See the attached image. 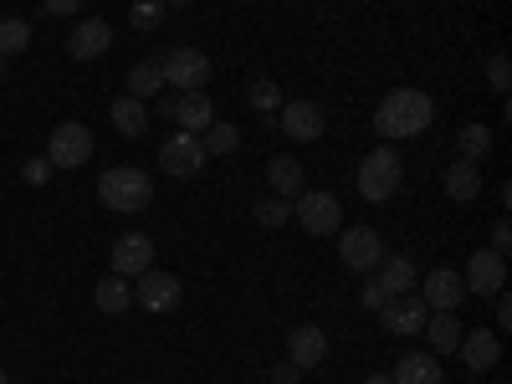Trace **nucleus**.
Segmentation results:
<instances>
[{
  "instance_id": "20",
  "label": "nucleus",
  "mask_w": 512,
  "mask_h": 384,
  "mask_svg": "<svg viewBox=\"0 0 512 384\" xmlns=\"http://www.w3.org/2000/svg\"><path fill=\"white\" fill-rule=\"evenodd\" d=\"M267 185H272V195L292 200V195L308 190V175H303V164H297L292 154H277V159L267 164Z\"/></svg>"
},
{
  "instance_id": "38",
  "label": "nucleus",
  "mask_w": 512,
  "mask_h": 384,
  "mask_svg": "<svg viewBox=\"0 0 512 384\" xmlns=\"http://www.w3.org/2000/svg\"><path fill=\"white\" fill-rule=\"evenodd\" d=\"M41 6H47V16H77L82 0H41Z\"/></svg>"
},
{
  "instance_id": "13",
  "label": "nucleus",
  "mask_w": 512,
  "mask_h": 384,
  "mask_svg": "<svg viewBox=\"0 0 512 384\" xmlns=\"http://www.w3.org/2000/svg\"><path fill=\"white\" fill-rule=\"evenodd\" d=\"M149 267H154V236L123 231L113 241V277H144Z\"/></svg>"
},
{
  "instance_id": "5",
  "label": "nucleus",
  "mask_w": 512,
  "mask_h": 384,
  "mask_svg": "<svg viewBox=\"0 0 512 384\" xmlns=\"http://www.w3.org/2000/svg\"><path fill=\"white\" fill-rule=\"evenodd\" d=\"M159 72H164V82H169L175 93H205L210 57H205L200 47H169V52L159 57Z\"/></svg>"
},
{
  "instance_id": "4",
  "label": "nucleus",
  "mask_w": 512,
  "mask_h": 384,
  "mask_svg": "<svg viewBox=\"0 0 512 384\" xmlns=\"http://www.w3.org/2000/svg\"><path fill=\"white\" fill-rule=\"evenodd\" d=\"M292 221L308 236H338L344 231V205L328 190H303V195H292Z\"/></svg>"
},
{
  "instance_id": "42",
  "label": "nucleus",
  "mask_w": 512,
  "mask_h": 384,
  "mask_svg": "<svg viewBox=\"0 0 512 384\" xmlns=\"http://www.w3.org/2000/svg\"><path fill=\"white\" fill-rule=\"evenodd\" d=\"M0 77H6V57H0Z\"/></svg>"
},
{
  "instance_id": "7",
  "label": "nucleus",
  "mask_w": 512,
  "mask_h": 384,
  "mask_svg": "<svg viewBox=\"0 0 512 384\" xmlns=\"http://www.w3.org/2000/svg\"><path fill=\"white\" fill-rule=\"evenodd\" d=\"M134 303L144 308V313H175L180 303H185V282L180 277H169V272H159V267H149L144 277H134Z\"/></svg>"
},
{
  "instance_id": "35",
  "label": "nucleus",
  "mask_w": 512,
  "mask_h": 384,
  "mask_svg": "<svg viewBox=\"0 0 512 384\" xmlns=\"http://www.w3.org/2000/svg\"><path fill=\"white\" fill-rule=\"evenodd\" d=\"M21 180H26V185H47V180H52L47 154H41V159H26V164H21Z\"/></svg>"
},
{
  "instance_id": "23",
  "label": "nucleus",
  "mask_w": 512,
  "mask_h": 384,
  "mask_svg": "<svg viewBox=\"0 0 512 384\" xmlns=\"http://www.w3.org/2000/svg\"><path fill=\"white\" fill-rule=\"evenodd\" d=\"M93 303L103 318H123L128 308H134V287H128V277H103L93 287Z\"/></svg>"
},
{
  "instance_id": "40",
  "label": "nucleus",
  "mask_w": 512,
  "mask_h": 384,
  "mask_svg": "<svg viewBox=\"0 0 512 384\" xmlns=\"http://www.w3.org/2000/svg\"><path fill=\"white\" fill-rule=\"evenodd\" d=\"M364 384H395V379H390V374H369Z\"/></svg>"
},
{
  "instance_id": "41",
  "label": "nucleus",
  "mask_w": 512,
  "mask_h": 384,
  "mask_svg": "<svg viewBox=\"0 0 512 384\" xmlns=\"http://www.w3.org/2000/svg\"><path fill=\"white\" fill-rule=\"evenodd\" d=\"M164 6H169V11H180V6H195V0H164Z\"/></svg>"
},
{
  "instance_id": "28",
  "label": "nucleus",
  "mask_w": 512,
  "mask_h": 384,
  "mask_svg": "<svg viewBox=\"0 0 512 384\" xmlns=\"http://www.w3.org/2000/svg\"><path fill=\"white\" fill-rule=\"evenodd\" d=\"M246 103L256 108V113H267V123H277V108H282V88L272 77H251L246 82Z\"/></svg>"
},
{
  "instance_id": "27",
  "label": "nucleus",
  "mask_w": 512,
  "mask_h": 384,
  "mask_svg": "<svg viewBox=\"0 0 512 384\" xmlns=\"http://www.w3.org/2000/svg\"><path fill=\"white\" fill-rule=\"evenodd\" d=\"M420 333H431V344H436V359H446V354H456V344H461V323H456V313H431L425 318V328Z\"/></svg>"
},
{
  "instance_id": "12",
  "label": "nucleus",
  "mask_w": 512,
  "mask_h": 384,
  "mask_svg": "<svg viewBox=\"0 0 512 384\" xmlns=\"http://www.w3.org/2000/svg\"><path fill=\"white\" fill-rule=\"evenodd\" d=\"M277 128H282V134H287L292 144H313V139H323L328 118H323V108H318V103L297 98V103H282V108H277Z\"/></svg>"
},
{
  "instance_id": "26",
  "label": "nucleus",
  "mask_w": 512,
  "mask_h": 384,
  "mask_svg": "<svg viewBox=\"0 0 512 384\" xmlns=\"http://www.w3.org/2000/svg\"><path fill=\"white\" fill-rule=\"evenodd\" d=\"M456 154H461L466 164H482V159L492 154V128H487V123H461V128H456Z\"/></svg>"
},
{
  "instance_id": "43",
  "label": "nucleus",
  "mask_w": 512,
  "mask_h": 384,
  "mask_svg": "<svg viewBox=\"0 0 512 384\" xmlns=\"http://www.w3.org/2000/svg\"><path fill=\"white\" fill-rule=\"evenodd\" d=\"M0 384H11V379H6V369H0Z\"/></svg>"
},
{
  "instance_id": "37",
  "label": "nucleus",
  "mask_w": 512,
  "mask_h": 384,
  "mask_svg": "<svg viewBox=\"0 0 512 384\" xmlns=\"http://www.w3.org/2000/svg\"><path fill=\"white\" fill-rule=\"evenodd\" d=\"M507 246H512V226H507V216H502V221L492 226V251H502V256H507Z\"/></svg>"
},
{
  "instance_id": "25",
  "label": "nucleus",
  "mask_w": 512,
  "mask_h": 384,
  "mask_svg": "<svg viewBox=\"0 0 512 384\" xmlns=\"http://www.w3.org/2000/svg\"><path fill=\"white\" fill-rule=\"evenodd\" d=\"M123 93H128V98H139V103H154V98L164 93V72H159V62H139L134 72L123 77Z\"/></svg>"
},
{
  "instance_id": "36",
  "label": "nucleus",
  "mask_w": 512,
  "mask_h": 384,
  "mask_svg": "<svg viewBox=\"0 0 512 384\" xmlns=\"http://www.w3.org/2000/svg\"><path fill=\"white\" fill-rule=\"evenodd\" d=\"M297 379H303V369H297L292 359H282V364L272 369V384H297Z\"/></svg>"
},
{
  "instance_id": "14",
  "label": "nucleus",
  "mask_w": 512,
  "mask_h": 384,
  "mask_svg": "<svg viewBox=\"0 0 512 384\" xmlns=\"http://www.w3.org/2000/svg\"><path fill=\"white\" fill-rule=\"evenodd\" d=\"M108 47H113V26H108L103 16L77 21V26H72V36H67V52H72V62H98Z\"/></svg>"
},
{
  "instance_id": "31",
  "label": "nucleus",
  "mask_w": 512,
  "mask_h": 384,
  "mask_svg": "<svg viewBox=\"0 0 512 384\" xmlns=\"http://www.w3.org/2000/svg\"><path fill=\"white\" fill-rule=\"evenodd\" d=\"M236 144H241V128L236 123H221V118L200 134V149L205 154H236Z\"/></svg>"
},
{
  "instance_id": "32",
  "label": "nucleus",
  "mask_w": 512,
  "mask_h": 384,
  "mask_svg": "<svg viewBox=\"0 0 512 384\" xmlns=\"http://www.w3.org/2000/svg\"><path fill=\"white\" fill-rule=\"evenodd\" d=\"M164 0H134V6H128V26L134 31H159V21H164Z\"/></svg>"
},
{
  "instance_id": "29",
  "label": "nucleus",
  "mask_w": 512,
  "mask_h": 384,
  "mask_svg": "<svg viewBox=\"0 0 512 384\" xmlns=\"http://www.w3.org/2000/svg\"><path fill=\"white\" fill-rule=\"evenodd\" d=\"M251 216H256V226H262V231H282V226L292 221V200H282V195H262Z\"/></svg>"
},
{
  "instance_id": "18",
  "label": "nucleus",
  "mask_w": 512,
  "mask_h": 384,
  "mask_svg": "<svg viewBox=\"0 0 512 384\" xmlns=\"http://www.w3.org/2000/svg\"><path fill=\"white\" fill-rule=\"evenodd\" d=\"M169 123H180V134H205V128L216 123V103H210L205 93H180Z\"/></svg>"
},
{
  "instance_id": "6",
  "label": "nucleus",
  "mask_w": 512,
  "mask_h": 384,
  "mask_svg": "<svg viewBox=\"0 0 512 384\" xmlns=\"http://www.w3.org/2000/svg\"><path fill=\"white\" fill-rule=\"evenodd\" d=\"M93 159V128L88 123H57L47 139V164L52 169H82Z\"/></svg>"
},
{
  "instance_id": "39",
  "label": "nucleus",
  "mask_w": 512,
  "mask_h": 384,
  "mask_svg": "<svg viewBox=\"0 0 512 384\" xmlns=\"http://www.w3.org/2000/svg\"><path fill=\"white\" fill-rule=\"evenodd\" d=\"M507 323H512V303H507V287H502V292H497V333H502Z\"/></svg>"
},
{
  "instance_id": "8",
  "label": "nucleus",
  "mask_w": 512,
  "mask_h": 384,
  "mask_svg": "<svg viewBox=\"0 0 512 384\" xmlns=\"http://www.w3.org/2000/svg\"><path fill=\"white\" fill-rule=\"evenodd\" d=\"M205 149H200V134H169L164 144H159V169L169 180H195L200 169H205Z\"/></svg>"
},
{
  "instance_id": "9",
  "label": "nucleus",
  "mask_w": 512,
  "mask_h": 384,
  "mask_svg": "<svg viewBox=\"0 0 512 384\" xmlns=\"http://www.w3.org/2000/svg\"><path fill=\"white\" fill-rule=\"evenodd\" d=\"M338 256H344V267L369 277L379 267V256H384V236L374 226H349V231H338Z\"/></svg>"
},
{
  "instance_id": "15",
  "label": "nucleus",
  "mask_w": 512,
  "mask_h": 384,
  "mask_svg": "<svg viewBox=\"0 0 512 384\" xmlns=\"http://www.w3.org/2000/svg\"><path fill=\"white\" fill-rule=\"evenodd\" d=\"M287 359H292L297 369H318V364L328 359V333H323L318 323H297V328L287 333Z\"/></svg>"
},
{
  "instance_id": "2",
  "label": "nucleus",
  "mask_w": 512,
  "mask_h": 384,
  "mask_svg": "<svg viewBox=\"0 0 512 384\" xmlns=\"http://www.w3.org/2000/svg\"><path fill=\"white\" fill-rule=\"evenodd\" d=\"M98 200L108 210H118V216H134V210H144L154 200V180L144 175V169H134V164L103 169V175H98Z\"/></svg>"
},
{
  "instance_id": "33",
  "label": "nucleus",
  "mask_w": 512,
  "mask_h": 384,
  "mask_svg": "<svg viewBox=\"0 0 512 384\" xmlns=\"http://www.w3.org/2000/svg\"><path fill=\"white\" fill-rule=\"evenodd\" d=\"M384 303H390V292H384V282H379V277H369V282L359 287V308H369V313H379Z\"/></svg>"
},
{
  "instance_id": "1",
  "label": "nucleus",
  "mask_w": 512,
  "mask_h": 384,
  "mask_svg": "<svg viewBox=\"0 0 512 384\" xmlns=\"http://www.w3.org/2000/svg\"><path fill=\"white\" fill-rule=\"evenodd\" d=\"M431 118H436V103L425 98L420 88H395L374 108V134L379 139H415V134L431 128Z\"/></svg>"
},
{
  "instance_id": "10",
  "label": "nucleus",
  "mask_w": 512,
  "mask_h": 384,
  "mask_svg": "<svg viewBox=\"0 0 512 384\" xmlns=\"http://www.w3.org/2000/svg\"><path fill=\"white\" fill-rule=\"evenodd\" d=\"M461 282H466V292H477V297H497L507 287V256L492 251V246H477L472 262H466V272H461Z\"/></svg>"
},
{
  "instance_id": "19",
  "label": "nucleus",
  "mask_w": 512,
  "mask_h": 384,
  "mask_svg": "<svg viewBox=\"0 0 512 384\" xmlns=\"http://www.w3.org/2000/svg\"><path fill=\"white\" fill-rule=\"evenodd\" d=\"M390 379L395 384H446V369H441L436 354H400V364H395Z\"/></svg>"
},
{
  "instance_id": "11",
  "label": "nucleus",
  "mask_w": 512,
  "mask_h": 384,
  "mask_svg": "<svg viewBox=\"0 0 512 384\" xmlns=\"http://www.w3.org/2000/svg\"><path fill=\"white\" fill-rule=\"evenodd\" d=\"M466 297H472V292H466V282H461L456 267H436V272L420 277V303L431 308V313H456Z\"/></svg>"
},
{
  "instance_id": "3",
  "label": "nucleus",
  "mask_w": 512,
  "mask_h": 384,
  "mask_svg": "<svg viewBox=\"0 0 512 384\" xmlns=\"http://www.w3.org/2000/svg\"><path fill=\"white\" fill-rule=\"evenodd\" d=\"M400 180H405V159L390 144H379L359 159V195L369 205H384L390 195H400Z\"/></svg>"
},
{
  "instance_id": "30",
  "label": "nucleus",
  "mask_w": 512,
  "mask_h": 384,
  "mask_svg": "<svg viewBox=\"0 0 512 384\" xmlns=\"http://www.w3.org/2000/svg\"><path fill=\"white\" fill-rule=\"evenodd\" d=\"M31 47V26L21 21V16H0V57H16V52H26Z\"/></svg>"
},
{
  "instance_id": "21",
  "label": "nucleus",
  "mask_w": 512,
  "mask_h": 384,
  "mask_svg": "<svg viewBox=\"0 0 512 384\" xmlns=\"http://www.w3.org/2000/svg\"><path fill=\"white\" fill-rule=\"evenodd\" d=\"M374 272H379V282H384V292H390V297H400V292H410V287L420 282V272H415V262H410L405 251H400V256H390V251H384Z\"/></svg>"
},
{
  "instance_id": "22",
  "label": "nucleus",
  "mask_w": 512,
  "mask_h": 384,
  "mask_svg": "<svg viewBox=\"0 0 512 384\" xmlns=\"http://www.w3.org/2000/svg\"><path fill=\"white\" fill-rule=\"evenodd\" d=\"M108 123L118 128L123 139H139L144 128H149V103H139V98H113V108H108Z\"/></svg>"
},
{
  "instance_id": "17",
  "label": "nucleus",
  "mask_w": 512,
  "mask_h": 384,
  "mask_svg": "<svg viewBox=\"0 0 512 384\" xmlns=\"http://www.w3.org/2000/svg\"><path fill=\"white\" fill-rule=\"evenodd\" d=\"M456 354L466 359V369H497L502 364V338L492 333V328H472V333H461V344H456Z\"/></svg>"
},
{
  "instance_id": "16",
  "label": "nucleus",
  "mask_w": 512,
  "mask_h": 384,
  "mask_svg": "<svg viewBox=\"0 0 512 384\" xmlns=\"http://www.w3.org/2000/svg\"><path fill=\"white\" fill-rule=\"evenodd\" d=\"M425 318H431V308H425L415 292H400V297H390V303L379 308V323L390 328V333H420Z\"/></svg>"
},
{
  "instance_id": "24",
  "label": "nucleus",
  "mask_w": 512,
  "mask_h": 384,
  "mask_svg": "<svg viewBox=\"0 0 512 384\" xmlns=\"http://www.w3.org/2000/svg\"><path fill=\"white\" fill-rule=\"evenodd\" d=\"M446 195H451L456 205H472V200L482 195V164L456 159V164L446 169Z\"/></svg>"
},
{
  "instance_id": "34",
  "label": "nucleus",
  "mask_w": 512,
  "mask_h": 384,
  "mask_svg": "<svg viewBox=\"0 0 512 384\" xmlns=\"http://www.w3.org/2000/svg\"><path fill=\"white\" fill-rule=\"evenodd\" d=\"M487 82H492V93H507L512 72H507V57H502V52H492V62H487Z\"/></svg>"
}]
</instances>
